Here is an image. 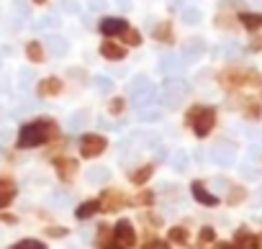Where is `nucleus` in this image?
I'll use <instances>...</instances> for the list:
<instances>
[{
  "label": "nucleus",
  "mask_w": 262,
  "mask_h": 249,
  "mask_svg": "<svg viewBox=\"0 0 262 249\" xmlns=\"http://www.w3.org/2000/svg\"><path fill=\"white\" fill-rule=\"evenodd\" d=\"M57 134H59L57 121H52V118H36V121H29V123H24V126H21L16 144L21 149H36V147L49 144Z\"/></svg>",
  "instance_id": "obj_1"
},
{
  "label": "nucleus",
  "mask_w": 262,
  "mask_h": 249,
  "mask_svg": "<svg viewBox=\"0 0 262 249\" xmlns=\"http://www.w3.org/2000/svg\"><path fill=\"white\" fill-rule=\"evenodd\" d=\"M185 123L193 129V134L198 139H206L216 126V108L213 105H201V103L190 105L188 113H185Z\"/></svg>",
  "instance_id": "obj_2"
},
{
  "label": "nucleus",
  "mask_w": 262,
  "mask_h": 249,
  "mask_svg": "<svg viewBox=\"0 0 262 249\" xmlns=\"http://www.w3.org/2000/svg\"><path fill=\"white\" fill-rule=\"evenodd\" d=\"M219 85L226 90H239V87H262V75L257 70H242V67H226L219 72Z\"/></svg>",
  "instance_id": "obj_3"
},
{
  "label": "nucleus",
  "mask_w": 262,
  "mask_h": 249,
  "mask_svg": "<svg viewBox=\"0 0 262 249\" xmlns=\"http://www.w3.org/2000/svg\"><path fill=\"white\" fill-rule=\"evenodd\" d=\"M77 147H80V157L82 160H98L108 149V139L103 134H82Z\"/></svg>",
  "instance_id": "obj_4"
},
{
  "label": "nucleus",
  "mask_w": 262,
  "mask_h": 249,
  "mask_svg": "<svg viewBox=\"0 0 262 249\" xmlns=\"http://www.w3.org/2000/svg\"><path fill=\"white\" fill-rule=\"evenodd\" d=\"M111 234H113V244L116 246H123V249L137 246V229H134V223H131L128 218H118V223H113Z\"/></svg>",
  "instance_id": "obj_5"
},
{
  "label": "nucleus",
  "mask_w": 262,
  "mask_h": 249,
  "mask_svg": "<svg viewBox=\"0 0 262 249\" xmlns=\"http://www.w3.org/2000/svg\"><path fill=\"white\" fill-rule=\"evenodd\" d=\"M98 200H100V211H103V213H116V211H121L123 206H128L126 193H123V190H116V188L103 190Z\"/></svg>",
  "instance_id": "obj_6"
},
{
  "label": "nucleus",
  "mask_w": 262,
  "mask_h": 249,
  "mask_svg": "<svg viewBox=\"0 0 262 249\" xmlns=\"http://www.w3.org/2000/svg\"><path fill=\"white\" fill-rule=\"evenodd\" d=\"M131 24L126 18H118V16H105L100 24H98V31L105 36V39H121V34L128 29Z\"/></svg>",
  "instance_id": "obj_7"
},
{
  "label": "nucleus",
  "mask_w": 262,
  "mask_h": 249,
  "mask_svg": "<svg viewBox=\"0 0 262 249\" xmlns=\"http://www.w3.org/2000/svg\"><path fill=\"white\" fill-rule=\"evenodd\" d=\"M126 54H128V49H126L118 39H105V41H100V57H103V59H108V62H121V59H126Z\"/></svg>",
  "instance_id": "obj_8"
},
{
  "label": "nucleus",
  "mask_w": 262,
  "mask_h": 249,
  "mask_svg": "<svg viewBox=\"0 0 262 249\" xmlns=\"http://www.w3.org/2000/svg\"><path fill=\"white\" fill-rule=\"evenodd\" d=\"M54 170H57V175H59L62 183H72L75 175H77V170H80V162L75 157H57L54 160Z\"/></svg>",
  "instance_id": "obj_9"
},
{
  "label": "nucleus",
  "mask_w": 262,
  "mask_h": 249,
  "mask_svg": "<svg viewBox=\"0 0 262 249\" xmlns=\"http://www.w3.org/2000/svg\"><path fill=\"white\" fill-rule=\"evenodd\" d=\"M190 193H193V198H195L201 206H206V208H216V206H221L219 195L208 193L206 183H201V180H193V183H190Z\"/></svg>",
  "instance_id": "obj_10"
},
{
  "label": "nucleus",
  "mask_w": 262,
  "mask_h": 249,
  "mask_svg": "<svg viewBox=\"0 0 262 249\" xmlns=\"http://www.w3.org/2000/svg\"><path fill=\"white\" fill-rule=\"evenodd\" d=\"M62 90H64V82H62L59 77H44V80L36 85V93H39L41 98H57Z\"/></svg>",
  "instance_id": "obj_11"
},
{
  "label": "nucleus",
  "mask_w": 262,
  "mask_h": 249,
  "mask_svg": "<svg viewBox=\"0 0 262 249\" xmlns=\"http://www.w3.org/2000/svg\"><path fill=\"white\" fill-rule=\"evenodd\" d=\"M98 211H100V200H98V198H90V200H82V203L75 208V218H77V221H88V218L98 216Z\"/></svg>",
  "instance_id": "obj_12"
},
{
  "label": "nucleus",
  "mask_w": 262,
  "mask_h": 249,
  "mask_svg": "<svg viewBox=\"0 0 262 249\" xmlns=\"http://www.w3.org/2000/svg\"><path fill=\"white\" fill-rule=\"evenodd\" d=\"M236 18H239V24H242L244 31H249V34L262 31V13H249V11H244V13H239Z\"/></svg>",
  "instance_id": "obj_13"
},
{
  "label": "nucleus",
  "mask_w": 262,
  "mask_h": 249,
  "mask_svg": "<svg viewBox=\"0 0 262 249\" xmlns=\"http://www.w3.org/2000/svg\"><path fill=\"white\" fill-rule=\"evenodd\" d=\"M234 244H236V249H257V234H252L247 226H242L234 234Z\"/></svg>",
  "instance_id": "obj_14"
},
{
  "label": "nucleus",
  "mask_w": 262,
  "mask_h": 249,
  "mask_svg": "<svg viewBox=\"0 0 262 249\" xmlns=\"http://www.w3.org/2000/svg\"><path fill=\"white\" fill-rule=\"evenodd\" d=\"M152 36H155L157 41H162V44H175V29H172V21H162V24H157L155 31H152Z\"/></svg>",
  "instance_id": "obj_15"
},
{
  "label": "nucleus",
  "mask_w": 262,
  "mask_h": 249,
  "mask_svg": "<svg viewBox=\"0 0 262 249\" xmlns=\"http://www.w3.org/2000/svg\"><path fill=\"white\" fill-rule=\"evenodd\" d=\"M155 170H157V167H155L152 162H147V165H142V167H139V170H137L134 175H131V183H134L137 188H144V185H147V183L152 180V175H155Z\"/></svg>",
  "instance_id": "obj_16"
},
{
  "label": "nucleus",
  "mask_w": 262,
  "mask_h": 249,
  "mask_svg": "<svg viewBox=\"0 0 262 249\" xmlns=\"http://www.w3.org/2000/svg\"><path fill=\"white\" fill-rule=\"evenodd\" d=\"M167 241H170V244H178V246H188V241H190L188 226H172V229L167 231Z\"/></svg>",
  "instance_id": "obj_17"
},
{
  "label": "nucleus",
  "mask_w": 262,
  "mask_h": 249,
  "mask_svg": "<svg viewBox=\"0 0 262 249\" xmlns=\"http://www.w3.org/2000/svg\"><path fill=\"white\" fill-rule=\"evenodd\" d=\"M126 49L128 47H142V41H144V36H142V31L139 29H134V26H128L123 34H121V39H118Z\"/></svg>",
  "instance_id": "obj_18"
},
{
  "label": "nucleus",
  "mask_w": 262,
  "mask_h": 249,
  "mask_svg": "<svg viewBox=\"0 0 262 249\" xmlns=\"http://www.w3.org/2000/svg\"><path fill=\"white\" fill-rule=\"evenodd\" d=\"M13 198H16V183H11V180H0V208L11 206Z\"/></svg>",
  "instance_id": "obj_19"
},
{
  "label": "nucleus",
  "mask_w": 262,
  "mask_h": 249,
  "mask_svg": "<svg viewBox=\"0 0 262 249\" xmlns=\"http://www.w3.org/2000/svg\"><path fill=\"white\" fill-rule=\"evenodd\" d=\"M26 57H29V62L41 64V62L47 59V52H44L41 41H29V44H26Z\"/></svg>",
  "instance_id": "obj_20"
},
{
  "label": "nucleus",
  "mask_w": 262,
  "mask_h": 249,
  "mask_svg": "<svg viewBox=\"0 0 262 249\" xmlns=\"http://www.w3.org/2000/svg\"><path fill=\"white\" fill-rule=\"evenodd\" d=\"M242 116H244V118H249V121H257V118L262 116V103H259V100H254V98L244 100V105H242Z\"/></svg>",
  "instance_id": "obj_21"
},
{
  "label": "nucleus",
  "mask_w": 262,
  "mask_h": 249,
  "mask_svg": "<svg viewBox=\"0 0 262 249\" xmlns=\"http://www.w3.org/2000/svg\"><path fill=\"white\" fill-rule=\"evenodd\" d=\"M247 198V190L242 188V185H234L231 190H229V195H226V203L229 206H236V203H242Z\"/></svg>",
  "instance_id": "obj_22"
},
{
  "label": "nucleus",
  "mask_w": 262,
  "mask_h": 249,
  "mask_svg": "<svg viewBox=\"0 0 262 249\" xmlns=\"http://www.w3.org/2000/svg\"><path fill=\"white\" fill-rule=\"evenodd\" d=\"M142 249H172V244L167 241V239H160V236H149L144 244H142Z\"/></svg>",
  "instance_id": "obj_23"
},
{
  "label": "nucleus",
  "mask_w": 262,
  "mask_h": 249,
  "mask_svg": "<svg viewBox=\"0 0 262 249\" xmlns=\"http://www.w3.org/2000/svg\"><path fill=\"white\" fill-rule=\"evenodd\" d=\"M11 249H49L44 241H39V239H21V241H16Z\"/></svg>",
  "instance_id": "obj_24"
},
{
  "label": "nucleus",
  "mask_w": 262,
  "mask_h": 249,
  "mask_svg": "<svg viewBox=\"0 0 262 249\" xmlns=\"http://www.w3.org/2000/svg\"><path fill=\"white\" fill-rule=\"evenodd\" d=\"M126 110V98H113L111 103H108V113L111 116H121Z\"/></svg>",
  "instance_id": "obj_25"
},
{
  "label": "nucleus",
  "mask_w": 262,
  "mask_h": 249,
  "mask_svg": "<svg viewBox=\"0 0 262 249\" xmlns=\"http://www.w3.org/2000/svg\"><path fill=\"white\" fill-rule=\"evenodd\" d=\"M198 241H201V244H213V241H216V231H213L211 226H203V229L198 231Z\"/></svg>",
  "instance_id": "obj_26"
},
{
  "label": "nucleus",
  "mask_w": 262,
  "mask_h": 249,
  "mask_svg": "<svg viewBox=\"0 0 262 249\" xmlns=\"http://www.w3.org/2000/svg\"><path fill=\"white\" fill-rule=\"evenodd\" d=\"M137 203H139V206H152V203H155V193H152V190H139Z\"/></svg>",
  "instance_id": "obj_27"
},
{
  "label": "nucleus",
  "mask_w": 262,
  "mask_h": 249,
  "mask_svg": "<svg viewBox=\"0 0 262 249\" xmlns=\"http://www.w3.org/2000/svg\"><path fill=\"white\" fill-rule=\"evenodd\" d=\"M70 231L64 229V226H47V236H52V239H62V236H67Z\"/></svg>",
  "instance_id": "obj_28"
},
{
  "label": "nucleus",
  "mask_w": 262,
  "mask_h": 249,
  "mask_svg": "<svg viewBox=\"0 0 262 249\" xmlns=\"http://www.w3.org/2000/svg\"><path fill=\"white\" fill-rule=\"evenodd\" d=\"M211 249H236V244L234 241H213Z\"/></svg>",
  "instance_id": "obj_29"
},
{
  "label": "nucleus",
  "mask_w": 262,
  "mask_h": 249,
  "mask_svg": "<svg viewBox=\"0 0 262 249\" xmlns=\"http://www.w3.org/2000/svg\"><path fill=\"white\" fill-rule=\"evenodd\" d=\"M249 49H252V52H262V36H259V39H254V41L249 44Z\"/></svg>",
  "instance_id": "obj_30"
},
{
  "label": "nucleus",
  "mask_w": 262,
  "mask_h": 249,
  "mask_svg": "<svg viewBox=\"0 0 262 249\" xmlns=\"http://www.w3.org/2000/svg\"><path fill=\"white\" fill-rule=\"evenodd\" d=\"M257 249H262V234H257Z\"/></svg>",
  "instance_id": "obj_31"
},
{
  "label": "nucleus",
  "mask_w": 262,
  "mask_h": 249,
  "mask_svg": "<svg viewBox=\"0 0 262 249\" xmlns=\"http://www.w3.org/2000/svg\"><path fill=\"white\" fill-rule=\"evenodd\" d=\"M34 3H36V6H44V3H47V0H34Z\"/></svg>",
  "instance_id": "obj_32"
},
{
  "label": "nucleus",
  "mask_w": 262,
  "mask_h": 249,
  "mask_svg": "<svg viewBox=\"0 0 262 249\" xmlns=\"http://www.w3.org/2000/svg\"><path fill=\"white\" fill-rule=\"evenodd\" d=\"M111 249H123V246H116V244H113V246H111Z\"/></svg>",
  "instance_id": "obj_33"
}]
</instances>
